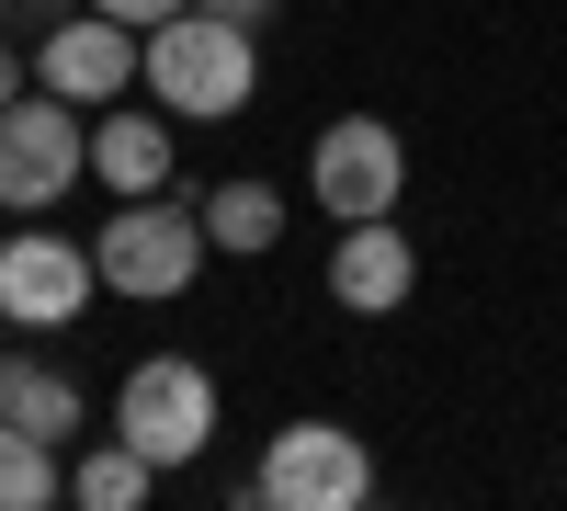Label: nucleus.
Wrapping results in <instances>:
<instances>
[{"mask_svg": "<svg viewBox=\"0 0 567 511\" xmlns=\"http://www.w3.org/2000/svg\"><path fill=\"white\" fill-rule=\"evenodd\" d=\"M0 421H23L45 443H69L80 432V387L69 376H45V364H0Z\"/></svg>", "mask_w": 567, "mask_h": 511, "instance_id": "f8f14e48", "label": "nucleus"}, {"mask_svg": "<svg viewBox=\"0 0 567 511\" xmlns=\"http://www.w3.org/2000/svg\"><path fill=\"white\" fill-rule=\"evenodd\" d=\"M205 12H227V23H250V34H261V23H272V0H205Z\"/></svg>", "mask_w": 567, "mask_h": 511, "instance_id": "dca6fc26", "label": "nucleus"}, {"mask_svg": "<svg viewBox=\"0 0 567 511\" xmlns=\"http://www.w3.org/2000/svg\"><path fill=\"white\" fill-rule=\"evenodd\" d=\"M148 489H159V467H148L125 432H114L103 454H80V467H69V500H80V511H136Z\"/></svg>", "mask_w": 567, "mask_h": 511, "instance_id": "4468645a", "label": "nucleus"}, {"mask_svg": "<svg viewBox=\"0 0 567 511\" xmlns=\"http://www.w3.org/2000/svg\"><path fill=\"white\" fill-rule=\"evenodd\" d=\"M0 103H23V58H12V45H0Z\"/></svg>", "mask_w": 567, "mask_h": 511, "instance_id": "f3484780", "label": "nucleus"}, {"mask_svg": "<svg viewBox=\"0 0 567 511\" xmlns=\"http://www.w3.org/2000/svg\"><path fill=\"white\" fill-rule=\"evenodd\" d=\"M91 296H103V262H91V239H58V227L0 239V318H12V330H69Z\"/></svg>", "mask_w": 567, "mask_h": 511, "instance_id": "0eeeda50", "label": "nucleus"}, {"mask_svg": "<svg viewBox=\"0 0 567 511\" xmlns=\"http://www.w3.org/2000/svg\"><path fill=\"white\" fill-rule=\"evenodd\" d=\"M45 500H69L58 443H45V432H23V421H0V511H45Z\"/></svg>", "mask_w": 567, "mask_h": 511, "instance_id": "ddd939ff", "label": "nucleus"}, {"mask_svg": "<svg viewBox=\"0 0 567 511\" xmlns=\"http://www.w3.org/2000/svg\"><path fill=\"white\" fill-rule=\"evenodd\" d=\"M114 432L148 454L159 478L194 467V454L216 443V376H205L194 352H148V364L125 376V398H114Z\"/></svg>", "mask_w": 567, "mask_h": 511, "instance_id": "7ed1b4c3", "label": "nucleus"}, {"mask_svg": "<svg viewBox=\"0 0 567 511\" xmlns=\"http://www.w3.org/2000/svg\"><path fill=\"white\" fill-rule=\"evenodd\" d=\"M91 12H114V23L148 34V23H171V12H194V0H91Z\"/></svg>", "mask_w": 567, "mask_h": 511, "instance_id": "2eb2a0df", "label": "nucleus"}, {"mask_svg": "<svg viewBox=\"0 0 567 511\" xmlns=\"http://www.w3.org/2000/svg\"><path fill=\"white\" fill-rule=\"evenodd\" d=\"M307 194H318V216H341V227L398 216V194H409V149H398V125H386V114H341V125H318V149H307Z\"/></svg>", "mask_w": 567, "mask_h": 511, "instance_id": "423d86ee", "label": "nucleus"}, {"mask_svg": "<svg viewBox=\"0 0 567 511\" xmlns=\"http://www.w3.org/2000/svg\"><path fill=\"white\" fill-rule=\"evenodd\" d=\"M80 171H91V136H80L69 91H23V103H0V205H12V216H45Z\"/></svg>", "mask_w": 567, "mask_h": 511, "instance_id": "20e7f679", "label": "nucleus"}, {"mask_svg": "<svg viewBox=\"0 0 567 511\" xmlns=\"http://www.w3.org/2000/svg\"><path fill=\"white\" fill-rule=\"evenodd\" d=\"M148 91H159V114H239L250 91H261V45H250V23H227V12H171V23H148Z\"/></svg>", "mask_w": 567, "mask_h": 511, "instance_id": "f257e3e1", "label": "nucleus"}, {"mask_svg": "<svg viewBox=\"0 0 567 511\" xmlns=\"http://www.w3.org/2000/svg\"><path fill=\"white\" fill-rule=\"evenodd\" d=\"M91 171L114 182V205H125V194H159V182H171V125L136 114V103H114L103 125H91Z\"/></svg>", "mask_w": 567, "mask_h": 511, "instance_id": "9d476101", "label": "nucleus"}, {"mask_svg": "<svg viewBox=\"0 0 567 511\" xmlns=\"http://www.w3.org/2000/svg\"><path fill=\"white\" fill-rule=\"evenodd\" d=\"M205 239L227 262H261L284 239V194H272V182H216V194H205Z\"/></svg>", "mask_w": 567, "mask_h": 511, "instance_id": "9b49d317", "label": "nucleus"}, {"mask_svg": "<svg viewBox=\"0 0 567 511\" xmlns=\"http://www.w3.org/2000/svg\"><path fill=\"white\" fill-rule=\"evenodd\" d=\"M409 285H420V251L398 239L386 216L341 227V251H329V296H341L352 318H386V307H409Z\"/></svg>", "mask_w": 567, "mask_h": 511, "instance_id": "1a4fd4ad", "label": "nucleus"}, {"mask_svg": "<svg viewBox=\"0 0 567 511\" xmlns=\"http://www.w3.org/2000/svg\"><path fill=\"white\" fill-rule=\"evenodd\" d=\"M45 91H69V103H125V80H148V45H136V23H114V12H80V23H58L45 34Z\"/></svg>", "mask_w": 567, "mask_h": 511, "instance_id": "6e6552de", "label": "nucleus"}, {"mask_svg": "<svg viewBox=\"0 0 567 511\" xmlns=\"http://www.w3.org/2000/svg\"><path fill=\"white\" fill-rule=\"evenodd\" d=\"M250 500H272V511H363L374 500V454L341 421H284L261 478H250Z\"/></svg>", "mask_w": 567, "mask_h": 511, "instance_id": "39448f33", "label": "nucleus"}, {"mask_svg": "<svg viewBox=\"0 0 567 511\" xmlns=\"http://www.w3.org/2000/svg\"><path fill=\"white\" fill-rule=\"evenodd\" d=\"M205 205H171V194H125L114 205V227H103V239H91V262H103V285L114 296H182V285H194V273H205Z\"/></svg>", "mask_w": 567, "mask_h": 511, "instance_id": "f03ea898", "label": "nucleus"}]
</instances>
